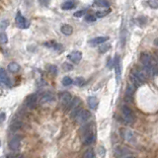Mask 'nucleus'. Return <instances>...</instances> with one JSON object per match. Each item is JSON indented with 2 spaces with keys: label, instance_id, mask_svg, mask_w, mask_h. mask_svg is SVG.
Returning a JSON list of instances; mask_svg holds the SVG:
<instances>
[{
  "label": "nucleus",
  "instance_id": "bb28decb",
  "mask_svg": "<svg viewBox=\"0 0 158 158\" xmlns=\"http://www.w3.org/2000/svg\"><path fill=\"white\" fill-rule=\"evenodd\" d=\"M83 158H95V153L93 149H88L85 151L84 155H83Z\"/></svg>",
  "mask_w": 158,
  "mask_h": 158
},
{
  "label": "nucleus",
  "instance_id": "9d476101",
  "mask_svg": "<svg viewBox=\"0 0 158 158\" xmlns=\"http://www.w3.org/2000/svg\"><path fill=\"white\" fill-rule=\"evenodd\" d=\"M54 100V96L51 92H45L43 93L42 96L40 97V103L41 104H46V103H51Z\"/></svg>",
  "mask_w": 158,
  "mask_h": 158
},
{
  "label": "nucleus",
  "instance_id": "f3484780",
  "mask_svg": "<svg viewBox=\"0 0 158 158\" xmlns=\"http://www.w3.org/2000/svg\"><path fill=\"white\" fill-rule=\"evenodd\" d=\"M129 78H131L132 83L135 86L136 88H137V87H140V86L142 85V83H143L140 79L138 78L137 76L135 75L134 72H131V77H129Z\"/></svg>",
  "mask_w": 158,
  "mask_h": 158
},
{
  "label": "nucleus",
  "instance_id": "72a5a7b5",
  "mask_svg": "<svg viewBox=\"0 0 158 158\" xmlns=\"http://www.w3.org/2000/svg\"><path fill=\"white\" fill-rule=\"evenodd\" d=\"M148 4H149L151 8L157 9L158 8V0H149V1H148Z\"/></svg>",
  "mask_w": 158,
  "mask_h": 158
},
{
  "label": "nucleus",
  "instance_id": "f257e3e1",
  "mask_svg": "<svg viewBox=\"0 0 158 158\" xmlns=\"http://www.w3.org/2000/svg\"><path fill=\"white\" fill-rule=\"evenodd\" d=\"M140 61L142 65L149 74V76H154L158 74V66L156 65V62L154 58L148 54H141L140 55Z\"/></svg>",
  "mask_w": 158,
  "mask_h": 158
},
{
  "label": "nucleus",
  "instance_id": "c85d7f7f",
  "mask_svg": "<svg viewBox=\"0 0 158 158\" xmlns=\"http://www.w3.org/2000/svg\"><path fill=\"white\" fill-rule=\"evenodd\" d=\"M46 68H48V70L51 74H54V75H57V67L55 65H51V64H49V65L46 66Z\"/></svg>",
  "mask_w": 158,
  "mask_h": 158
},
{
  "label": "nucleus",
  "instance_id": "37998d69",
  "mask_svg": "<svg viewBox=\"0 0 158 158\" xmlns=\"http://www.w3.org/2000/svg\"><path fill=\"white\" fill-rule=\"evenodd\" d=\"M0 146H1V141H0Z\"/></svg>",
  "mask_w": 158,
  "mask_h": 158
},
{
  "label": "nucleus",
  "instance_id": "a19ab883",
  "mask_svg": "<svg viewBox=\"0 0 158 158\" xmlns=\"http://www.w3.org/2000/svg\"><path fill=\"white\" fill-rule=\"evenodd\" d=\"M40 1V3H41L42 5H45V6H46L49 4V0H39Z\"/></svg>",
  "mask_w": 158,
  "mask_h": 158
},
{
  "label": "nucleus",
  "instance_id": "4468645a",
  "mask_svg": "<svg viewBox=\"0 0 158 158\" xmlns=\"http://www.w3.org/2000/svg\"><path fill=\"white\" fill-rule=\"evenodd\" d=\"M108 40H109V37H97V38L90 40V41H89V44L94 46H97V45L104 44V43L107 42Z\"/></svg>",
  "mask_w": 158,
  "mask_h": 158
},
{
  "label": "nucleus",
  "instance_id": "f704fd0d",
  "mask_svg": "<svg viewBox=\"0 0 158 158\" xmlns=\"http://www.w3.org/2000/svg\"><path fill=\"white\" fill-rule=\"evenodd\" d=\"M126 32L125 30L122 31V33H121V42H122V46H123L126 43Z\"/></svg>",
  "mask_w": 158,
  "mask_h": 158
},
{
  "label": "nucleus",
  "instance_id": "6ab92c4d",
  "mask_svg": "<svg viewBox=\"0 0 158 158\" xmlns=\"http://www.w3.org/2000/svg\"><path fill=\"white\" fill-rule=\"evenodd\" d=\"M123 134V137L126 139V141H134V134L129 131V129H123V131L122 132Z\"/></svg>",
  "mask_w": 158,
  "mask_h": 158
},
{
  "label": "nucleus",
  "instance_id": "473e14b6",
  "mask_svg": "<svg viewBox=\"0 0 158 158\" xmlns=\"http://www.w3.org/2000/svg\"><path fill=\"white\" fill-rule=\"evenodd\" d=\"M8 26H9V22L7 20L0 21V30H5Z\"/></svg>",
  "mask_w": 158,
  "mask_h": 158
},
{
  "label": "nucleus",
  "instance_id": "412c9836",
  "mask_svg": "<svg viewBox=\"0 0 158 158\" xmlns=\"http://www.w3.org/2000/svg\"><path fill=\"white\" fill-rule=\"evenodd\" d=\"M46 46H48V48H51L55 49V51H62V46H61L60 44H57V43H54V42H51V43H46L45 44Z\"/></svg>",
  "mask_w": 158,
  "mask_h": 158
},
{
  "label": "nucleus",
  "instance_id": "39448f33",
  "mask_svg": "<svg viewBox=\"0 0 158 158\" xmlns=\"http://www.w3.org/2000/svg\"><path fill=\"white\" fill-rule=\"evenodd\" d=\"M0 85L1 86H6V87H11L12 82L10 78L8 77L6 71L3 68H0Z\"/></svg>",
  "mask_w": 158,
  "mask_h": 158
},
{
  "label": "nucleus",
  "instance_id": "4be33fe9",
  "mask_svg": "<svg viewBox=\"0 0 158 158\" xmlns=\"http://www.w3.org/2000/svg\"><path fill=\"white\" fill-rule=\"evenodd\" d=\"M8 70L12 73H16L20 70V65L16 62H11L8 64Z\"/></svg>",
  "mask_w": 158,
  "mask_h": 158
},
{
  "label": "nucleus",
  "instance_id": "58836bf2",
  "mask_svg": "<svg viewBox=\"0 0 158 158\" xmlns=\"http://www.w3.org/2000/svg\"><path fill=\"white\" fill-rule=\"evenodd\" d=\"M84 13H85L84 10H80V11L75 12V13H74V16H75V17H81V16L84 15Z\"/></svg>",
  "mask_w": 158,
  "mask_h": 158
},
{
  "label": "nucleus",
  "instance_id": "6e6552de",
  "mask_svg": "<svg viewBox=\"0 0 158 158\" xmlns=\"http://www.w3.org/2000/svg\"><path fill=\"white\" fill-rule=\"evenodd\" d=\"M60 104L64 107H67L72 101V96L69 92H61L60 94Z\"/></svg>",
  "mask_w": 158,
  "mask_h": 158
},
{
  "label": "nucleus",
  "instance_id": "ddd939ff",
  "mask_svg": "<svg viewBox=\"0 0 158 158\" xmlns=\"http://www.w3.org/2000/svg\"><path fill=\"white\" fill-rule=\"evenodd\" d=\"M84 138H83V143L85 145H89V144H92L94 143V141L96 140V136L94 134H92V132H87L86 134H84Z\"/></svg>",
  "mask_w": 158,
  "mask_h": 158
},
{
  "label": "nucleus",
  "instance_id": "ea45409f",
  "mask_svg": "<svg viewBox=\"0 0 158 158\" xmlns=\"http://www.w3.org/2000/svg\"><path fill=\"white\" fill-rule=\"evenodd\" d=\"M6 119V115L5 113H0V123H2Z\"/></svg>",
  "mask_w": 158,
  "mask_h": 158
},
{
  "label": "nucleus",
  "instance_id": "1a4fd4ad",
  "mask_svg": "<svg viewBox=\"0 0 158 158\" xmlns=\"http://www.w3.org/2000/svg\"><path fill=\"white\" fill-rule=\"evenodd\" d=\"M114 68L116 71V77H117V82L119 83L121 80V76H122V69H121V60L120 57L116 55L114 60Z\"/></svg>",
  "mask_w": 158,
  "mask_h": 158
},
{
  "label": "nucleus",
  "instance_id": "393cba45",
  "mask_svg": "<svg viewBox=\"0 0 158 158\" xmlns=\"http://www.w3.org/2000/svg\"><path fill=\"white\" fill-rule=\"evenodd\" d=\"M75 6H74V3L71 2V1H67V2H64L62 5H61V8L63 9V10H70V9H73Z\"/></svg>",
  "mask_w": 158,
  "mask_h": 158
},
{
  "label": "nucleus",
  "instance_id": "a211bd4d",
  "mask_svg": "<svg viewBox=\"0 0 158 158\" xmlns=\"http://www.w3.org/2000/svg\"><path fill=\"white\" fill-rule=\"evenodd\" d=\"M88 106L92 110H96L98 106V99L95 96H91L88 98Z\"/></svg>",
  "mask_w": 158,
  "mask_h": 158
},
{
  "label": "nucleus",
  "instance_id": "0eeeda50",
  "mask_svg": "<svg viewBox=\"0 0 158 158\" xmlns=\"http://www.w3.org/2000/svg\"><path fill=\"white\" fill-rule=\"evenodd\" d=\"M21 145V136L19 135H14L13 137L9 141V148L13 151H16L20 148Z\"/></svg>",
  "mask_w": 158,
  "mask_h": 158
},
{
  "label": "nucleus",
  "instance_id": "cd10ccee",
  "mask_svg": "<svg viewBox=\"0 0 158 158\" xmlns=\"http://www.w3.org/2000/svg\"><path fill=\"white\" fill-rule=\"evenodd\" d=\"M73 83V80L70 78L69 76H65V77H63V79H62V84L64 86H69L71 85Z\"/></svg>",
  "mask_w": 158,
  "mask_h": 158
},
{
  "label": "nucleus",
  "instance_id": "2eb2a0df",
  "mask_svg": "<svg viewBox=\"0 0 158 158\" xmlns=\"http://www.w3.org/2000/svg\"><path fill=\"white\" fill-rule=\"evenodd\" d=\"M80 104H81V101H80V99L79 98H73L72 99V101L70 102V104L68 105V106L66 107L67 108V110L68 111H72V110H74V109H76V108H78V107H80Z\"/></svg>",
  "mask_w": 158,
  "mask_h": 158
},
{
  "label": "nucleus",
  "instance_id": "c756f323",
  "mask_svg": "<svg viewBox=\"0 0 158 158\" xmlns=\"http://www.w3.org/2000/svg\"><path fill=\"white\" fill-rule=\"evenodd\" d=\"M85 79L83 78V77H77V78L75 79V84L77 86H83L85 84Z\"/></svg>",
  "mask_w": 158,
  "mask_h": 158
},
{
  "label": "nucleus",
  "instance_id": "f03ea898",
  "mask_svg": "<svg viewBox=\"0 0 158 158\" xmlns=\"http://www.w3.org/2000/svg\"><path fill=\"white\" fill-rule=\"evenodd\" d=\"M122 113H123V117L125 119L126 123H132L134 121V112L132 111V109L126 105H123L122 107Z\"/></svg>",
  "mask_w": 158,
  "mask_h": 158
},
{
  "label": "nucleus",
  "instance_id": "79ce46f5",
  "mask_svg": "<svg viewBox=\"0 0 158 158\" xmlns=\"http://www.w3.org/2000/svg\"><path fill=\"white\" fill-rule=\"evenodd\" d=\"M125 158H135V157L132 156V155H131V156H126V157H125Z\"/></svg>",
  "mask_w": 158,
  "mask_h": 158
},
{
  "label": "nucleus",
  "instance_id": "7ed1b4c3",
  "mask_svg": "<svg viewBox=\"0 0 158 158\" xmlns=\"http://www.w3.org/2000/svg\"><path fill=\"white\" fill-rule=\"evenodd\" d=\"M15 23H16L17 27L21 28V29H27L30 26V22L26 19L24 16L21 15L20 12H18L16 15V18H15Z\"/></svg>",
  "mask_w": 158,
  "mask_h": 158
},
{
  "label": "nucleus",
  "instance_id": "b1692460",
  "mask_svg": "<svg viewBox=\"0 0 158 158\" xmlns=\"http://www.w3.org/2000/svg\"><path fill=\"white\" fill-rule=\"evenodd\" d=\"M126 151H128V149L123 146H118L116 148V150H115V155H116L117 157H122L123 154L126 153Z\"/></svg>",
  "mask_w": 158,
  "mask_h": 158
},
{
  "label": "nucleus",
  "instance_id": "20e7f679",
  "mask_svg": "<svg viewBox=\"0 0 158 158\" xmlns=\"http://www.w3.org/2000/svg\"><path fill=\"white\" fill-rule=\"evenodd\" d=\"M39 101L38 95L37 94H31L26 98V101H25V106L29 109H34L37 106V103Z\"/></svg>",
  "mask_w": 158,
  "mask_h": 158
},
{
  "label": "nucleus",
  "instance_id": "c9c22d12",
  "mask_svg": "<svg viewBox=\"0 0 158 158\" xmlns=\"http://www.w3.org/2000/svg\"><path fill=\"white\" fill-rule=\"evenodd\" d=\"M85 21L88 23H92V22H95L96 21V17L93 16V15H87V16L85 17Z\"/></svg>",
  "mask_w": 158,
  "mask_h": 158
},
{
  "label": "nucleus",
  "instance_id": "4c0bfd02",
  "mask_svg": "<svg viewBox=\"0 0 158 158\" xmlns=\"http://www.w3.org/2000/svg\"><path fill=\"white\" fill-rule=\"evenodd\" d=\"M7 158H25L24 155H22V154H9V155L7 156Z\"/></svg>",
  "mask_w": 158,
  "mask_h": 158
},
{
  "label": "nucleus",
  "instance_id": "7c9ffc66",
  "mask_svg": "<svg viewBox=\"0 0 158 158\" xmlns=\"http://www.w3.org/2000/svg\"><path fill=\"white\" fill-rule=\"evenodd\" d=\"M7 42H8L7 35H6L5 33L0 34V43H1V44H7Z\"/></svg>",
  "mask_w": 158,
  "mask_h": 158
},
{
  "label": "nucleus",
  "instance_id": "5701e85b",
  "mask_svg": "<svg viewBox=\"0 0 158 158\" xmlns=\"http://www.w3.org/2000/svg\"><path fill=\"white\" fill-rule=\"evenodd\" d=\"M21 128H22V123L18 120H15L14 122H12V123L10 125V129L13 132H16V131H18V129H20Z\"/></svg>",
  "mask_w": 158,
  "mask_h": 158
},
{
  "label": "nucleus",
  "instance_id": "9b49d317",
  "mask_svg": "<svg viewBox=\"0 0 158 158\" xmlns=\"http://www.w3.org/2000/svg\"><path fill=\"white\" fill-rule=\"evenodd\" d=\"M135 86L132 84H128L126 86V102H132V96H134V93L135 91Z\"/></svg>",
  "mask_w": 158,
  "mask_h": 158
},
{
  "label": "nucleus",
  "instance_id": "423d86ee",
  "mask_svg": "<svg viewBox=\"0 0 158 158\" xmlns=\"http://www.w3.org/2000/svg\"><path fill=\"white\" fill-rule=\"evenodd\" d=\"M91 118V114L89 111H86V110H81L79 112V114L77 115V117L75 119L77 120V122L79 123H84L86 122H88L89 120H90Z\"/></svg>",
  "mask_w": 158,
  "mask_h": 158
},
{
  "label": "nucleus",
  "instance_id": "f8f14e48",
  "mask_svg": "<svg viewBox=\"0 0 158 158\" xmlns=\"http://www.w3.org/2000/svg\"><path fill=\"white\" fill-rule=\"evenodd\" d=\"M82 58V52L78 51H74L72 52H70L68 55V60L70 61H72L73 63H78Z\"/></svg>",
  "mask_w": 158,
  "mask_h": 158
},
{
  "label": "nucleus",
  "instance_id": "e433bc0d",
  "mask_svg": "<svg viewBox=\"0 0 158 158\" xmlns=\"http://www.w3.org/2000/svg\"><path fill=\"white\" fill-rule=\"evenodd\" d=\"M62 67H63V69L66 70V71H70V70L73 69V66L71 65L70 63H67V62L63 63V64H62Z\"/></svg>",
  "mask_w": 158,
  "mask_h": 158
},
{
  "label": "nucleus",
  "instance_id": "aec40b11",
  "mask_svg": "<svg viewBox=\"0 0 158 158\" xmlns=\"http://www.w3.org/2000/svg\"><path fill=\"white\" fill-rule=\"evenodd\" d=\"M94 4L98 7L102 8H109L110 7V2L108 0H94Z\"/></svg>",
  "mask_w": 158,
  "mask_h": 158
},
{
  "label": "nucleus",
  "instance_id": "dca6fc26",
  "mask_svg": "<svg viewBox=\"0 0 158 158\" xmlns=\"http://www.w3.org/2000/svg\"><path fill=\"white\" fill-rule=\"evenodd\" d=\"M60 31H61V33H62L63 35H65V36H70L71 34L73 33V28L71 27L70 25L64 24V25H62V26H61Z\"/></svg>",
  "mask_w": 158,
  "mask_h": 158
},
{
  "label": "nucleus",
  "instance_id": "a878e982",
  "mask_svg": "<svg viewBox=\"0 0 158 158\" xmlns=\"http://www.w3.org/2000/svg\"><path fill=\"white\" fill-rule=\"evenodd\" d=\"M111 48V45L110 44H102V46H100V48H99V51L101 52V54H105V52H107Z\"/></svg>",
  "mask_w": 158,
  "mask_h": 158
},
{
  "label": "nucleus",
  "instance_id": "2f4dec72",
  "mask_svg": "<svg viewBox=\"0 0 158 158\" xmlns=\"http://www.w3.org/2000/svg\"><path fill=\"white\" fill-rule=\"evenodd\" d=\"M108 13H110V10H107V11H98V12H96V17H97V18L105 17L106 15H108Z\"/></svg>",
  "mask_w": 158,
  "mask_h": 158
}]
</instances>
